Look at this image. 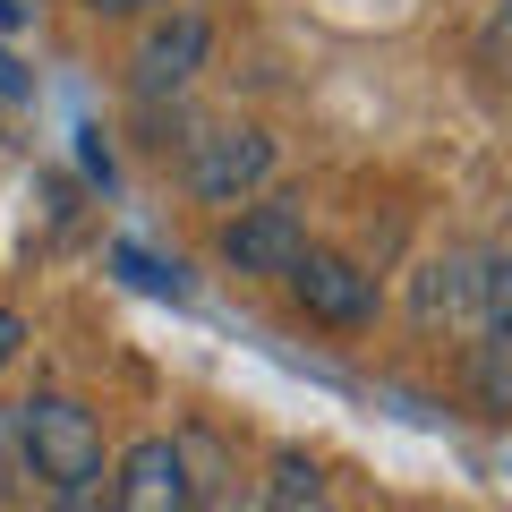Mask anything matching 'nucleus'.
Instances as JSON below:
<instances>
[{"instance_id": "14", "label": "nucleus", "mask_w": 512, "mask_h": 512, "mask_svg": "<svg viewBox=\"0 0 512 512\" xmlns=\"http://www.w3.org/2000/svg\"><path fill=\"white\" fill-rule=\"evenodd\" d=\"M9 444H18V427H9V419H0V453H9Z\"/></svg>"}, {"instance_id": "10", "label": "nucleus", "mask_w": 512, "mask_h": 512, "mask_svg": "<svg viewBox=\"0 0 512 512\" xmlns=\"http://www.w3.org/2000/svg\"><path fill=\"white\" fill-rule=\"evenodd\" d=\"M111 265H120V274H137L146 291H171V299H180V265H154L146 248H111Z\"/></svg>"}, {"instance_id": "2", "label": "nucleus", "mask_w": 512, "mask_h": 512, "mask_svg": "<svg viewBox=\"0 0 512 512\" xmlns=\"http://www.w3.org/2000/svg\"><path fill=\"white\" fill-rule=\"evenodd\" d=\"M308 256V214L291 197H256L222 222V265L256 282H291V265Z\"/></svg>"}, {"instance_id": "5", "label": "nucleus", "mask_w": 512, "mask_h": 512, "mask_svg": "<svg viewBox=\"0 0 512 512\" xmlns=\"http://www.w3.org/2000/svg\"><path fill=\"white\" fill-rule=\"evenodd\" d=\"M111 512H197V478H188L180 436H137L111 470Z\"/></svg>"}, {"instance_id": "7", "label": "nucleus", "mask_w": 512, "mask_h": 512, "mask_svg": "<svg viewBox=\"0 0 512 512\" xmlns=\"http://www.w3.org/2000/svg\"><path fill=\"white\" fill-rule=\"evenodd\" d=\"M436 316H470L478 325V256L470 248L419 265V325H436Z\"/></svg>"}, {"instance_id": "4", "label": "nucleus", "mask_w": 512, "mask_h": 512, "mask_svg": "<svg viewBox=\"0 0 512 512\" xmlns=\"http://www.w3.org/2000/svg\"><path fill=\"white\" fill-rule=\"evenodd\" d=\"M291 299H299V316H316V325H333V333L376 325V308H384L376 274H367L359 256H342V248H308L299 256L291 265Z\"/></svg>"}, {"instance_id": "13", "label": "nucleus", "mask_w": 512, "mask_h": 512, "mask_svg": "<svg viewBox=\"0 0 512 512\" xmlns=\"http://www.w3.org/2000/svg\"><path fill=\"white\" fill-rule=\"evenodd\" d=\"M18 350H26V316H18V308H0V367L18 359Z\"/></svg>"}, {"instance_id": "3", "label": "nucleus", "mask_w": 512, "mask_h": 512, "mask_svg": "<svg viewBox=\"0 0 512 512\" xmlns=\"http://www.w3.org/2000/svg\"><path fill=\"white\" fill-rule=\"evenodd\" d=\"M265 180H274V137H265L256 120L205 128L197 146H188V188H197L205 205H248Z\"/></svg>"}, {"instance_id": "1", "label": "nucleus", "mask_w": 512, "mask_h": 512, "mask_svg": "<svg viewBox=\"0 0 512 512\" xmlns=\"http://www.w3.org/2000/svg\"><path fill=\"white\" fill-rule=\"evenodd\" d=\"M9 427H18V461L43 478L52 495H86L103 487V427H94L86 402H69V393H35V402L9 410Z\"/></svg>"}, {"instance_id": "6", "label": "nucleus", "mask_w": 512, "mask_h": 512, "mask_svg": "<svg viewBox=\"0 0 512 512\" xmlns=\"http://www.w3.org/2000/svg\"><path fill=\"white\" fill-rule=\"evenodd\" d=\"M205 43H214V26H205L197 9H171V18H154L146 43H137V60H128V86H137V103H171V94H180L188 77L205 69Z\"/></svg>"}, {"instance_id": "9", "label": "nucleus", "mask_w": 512, "mask_h": 512, "mask_svg": "<svg viewBox=\"0 0 512 512\" xmlns=\"http://www.w3.org/2000/svg\"><path fill=\"white\" fill-rule=\"evenodd\" d=\"M478 333L512 342V248H487V256H478Z\"/></svg>"}, {"instance_id": "12", "label": "nucleus", "mask_w": 512, "mask_h": 512, "mask_svg": "<svg viewBox=\"0 0 512 512\" xmlns=\"http://www.w3.org/2000/svg\"><path fill=\"white\" fill-rule=\"evenodd\" d=\"M26 94H35V77H26V69H18V60L0 52V103H26Z\"/></svg>"}, {"instance_id": "8", "label": "nucleus", "mask_w": 512, "mask_h": 512, "mask_svg": "<svg viewBox=\"0 0 512 512\" xmlns=\"http://www.w3.org/2000/svg\"><path fill=\"white\" fill-rule=\"evenodd\" d=\"M265 512H325V470L308 453H282L265 478Z\"/></svg>"}, {"instance_id": "11", "label": "nucleus", "mask_w": 512, "mask_h": 512, "mask_svg": "<svg viewBox=\"0 0 512 512\" xmlns=\"http://www.w3.org/2000/svg\"><path fill=\"white\" fill-rule=\"evenodd\" d=\"M86 9H94V18H154V9H163V18H171V0H86Z\"/></svg>"}]
</instances>
